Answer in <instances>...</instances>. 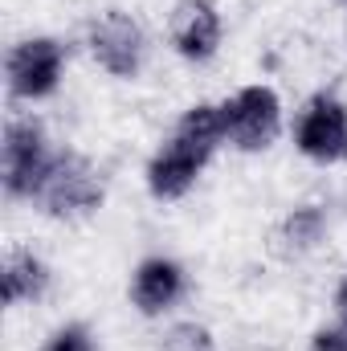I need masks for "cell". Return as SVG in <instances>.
I'll return each mask as SVG.
<instances>
[{
    "mask_svg": "<svg viewBox=\"0 0 347 351\" xmlns=\"http://www.w3.org/2000/svg\"><path fill=\"white\" fill-rule=\"evenodd\" d=\"M49 168H53V156L45 147V127L33 114L8 119L4 123V172H0L4 192L12 200H25V196L37 200Z\"/></svg>",
    "mask_w": 347,
    "mask_h": 351,
    "instance_id": "1",
    "label": "cell"
},
{
    "mask_svg": "<svg viewBox=\"0 0 347 351\" xmlns=\"http://www.w3.org/2000/svg\"><path fill=\"white\" fill-rule=\"evenodd\" d=\"M86 45L94 53V62L115 74V78H135L143 58H147V37H143V25L123 12V8H106L102 16L90 21Z\"/></svg>",
    "mask_w": 347,
    "mask_h": 351,
    "instance_id": "2",
    "label": "cell"
},
{
    "mask_svg": "<svg viewBox=\"0 0 347 351\" xmlns=\"http://www.w3.org/2000/svg\"><path fill=\"white\" fill-rule=\"evenodd\" d=\"M37 204L58 221L86 217L102 204V180L82 156H70V152L53 156V168H49L41 192H37Z\"/></svg>",
    "mask_w": 347,
    "mask_h": 351,
    "instance_id": "3",
    "label": "cell"
},
{
    "mask_svg": "<svg viewBox=\"0 0 347 351\" xmlns=\"http://www.w3.org/2000/svg\"><path fill=\"white\" fill-rule=\"evenodd\" d=\"M294 143L307 160L335 164L347 160V106L335 94H311L294 119Z\"/></svg>",
    "mask_w": 347,
    "mask_h": 351,
    "instance_id": "4",
    "label": "cell"
},
{
    "mask_svg": "<svg viewBox=\"0 0 347 351\" xmlns=\"http://www.w3.org/2000/svg\"><path fill=\"white\" fill-rule=\"evenodd\" d=\"M225 110V127H229V143H237L241 152H261L278 139L282 131V102L270 86H246L237 90L229 102H221Z\"/></svg>",
    "mask_w": 347,
    "mask_h": 351,
    "instance_id": "5",
    "label": "cell"
},
{
    "mask_svg": "<svg viewBox=\"0 0 347 351\" xmlns=\"http://www.w3.org/2000/svg\"><path fill=\"white\" fill-rule=\"evenodd\" d=\"M66 70V45L58 37H29L8 49V90L12 98H45L53 94Z\"/></svg>",
    "mask_w": 347,
    "mask_h": 351,
    "instance_id": "6",
    "label": "cell"
},
{
    "mask_svg": "<svg viewBox=\"0 0 347 351\" xmlns=\"http://www.w3.org/2000/svg\"><path fill=\"white\" fill-rule=\"evenodd\" d=\"M168 41L184 62H208L221 45V12L213 0H180L168 16Z\"/></svg>",
    "mask_w": 347,
    "mask_h": 351,
    "instance_id": "7",
    "label": "cell"
},
{
    "mask_svg": "<svg viewBox=\"0 0 347 351\" xmlns=\"http://www.w3.org/2000/svg\"><path fill=\"white\" fill-rule=\"evenodd\" d=\"M204 164H208L204 152H196L192 143H184V139L172 135L152 156V164H147V188H152V196L156 200H180L196 184V176L204 172Z\"/></svg>",
    "mask_w": 347,
    "mask_h": 351,
    "instance_id": "8",
    "label": "cell"
},
{
    "mask_svg": "<svg viewBox=\"0 0 347 351\" xmlns=\"http://www.w3.org/2000/svg\"><path fill=\"white\" fill-rule=\"evenodd\" d=\"M184 294V265L172 258H143L131 278V302L143 315H164Z\"/></svg>",
    "mask_w": 347,
    "mask_h": 351,
    "instance_id": "9",
    "label": "cell"
},
{
    "mask_svg": "<svg viewBox=\"0 0 347 351\" xmlns=\"http://www.w3.org/2000/svg\"><path fill=\"white\" fill-rule=\"evenodd\" d=\"M323 229H327V217L319 204H298L274 233H270V254L278 262H294L302 258L307 250H315L323 241Z\"/></svg>",
    "mask_w": 347,
    "mask_h": 351,
    "instance_id": "10",
    "label": "cell"
},
{
    "mask_svg": "<svg viewBox=\"0 0 347 351\" xmlns=\"http://www.w3.org/2000/svg\"><path fill=\"white\" fill-rule=\"evenodd\" d=\"M45 290H49V265L41 262L37 254L12 250V254L4 258V269H0V294H4L8 306H16V302H37Z\"/></svg>",
    "mask_w": 347,
    "mask_h": 351,
    "instance_id": "11",
    "label": "cell"
},
{
    "mask_svg": "<svg viewBox=\"0 0 347 351\" xmlns=\"http://www.w3.org/2000/svg\"><path fill=\"white\" fill-rule=\"evenodd\" d=\"M176 139H184V143H192L196 152L213 156V152H217V143H225V139H229L225 110H221V106H213V102H196V106H188V110H184V119L176 123Z\"/></svg>",
    "mask_w": 347,
    "mask_h": 351,
    "instance_id": "12",
    "label": "cell"
},
{
    "mask_svg": "<svg viewBox=\"0 0 347 351\" xmlns=\"http://www.w3.org/2000/svg\"><path fill=\"white\" fill-rule=\"evenodd\" d=\"M164 351H213V335L200 323H176L164 335Z\"/></svg>",
    "mask_w": 347,
    "mask_h": 351,
    "instance_id": "13",
    "label": "cell"
},
{
    "mask_svg": "<svg viewBox=\"0 0 347 351\" xmlns=\"http://www.w3.org/2000/svg\"><path fill=\"white\" fill-rule=\"evenodd\" d=\"M41 351H98V348H94V335H90L86 323H66L45 339Z\"/></svg>",
    "mask_w": 347,
    "mask_h": 351,
    "instance_id": "14",
    "label": "cell"
},
{
    "mask_svg": "<svg viewBox=\"0 0 347 351\" xmlns=\"http://www.w3.org/2000/svg\"><path fill=\"white\" fill-rule=\"evenodd\" d=\"M311 351H347V319H339L335 327H319L311 339Z\"/></svg>",
    "mask_w": 347,
    "mask_h": 351,
    "instance_id": "15",
    "label": "cell"
},
{
    "mask_svg": "<svg viewBox=\"0 0 347 351\" xmlns=\"http://www.w3.org/2000/svg\"><path fill=\"white\" fill-rule=\"evenodd\" d=\"M335 311H339V319H347V278L339 282V290H335Z\"/></svg>",
    "mask_w": 347,
    "mask_h": 351,
    "instance_id": "16",
    "label": "cell"
},
{
    "mask_svg": "<svg viewBox=\"0 0 347 351\" xmlns=\"http://www.w3.org/2000/svg\"><path fill=\"white\" fill-rule=\"evenodd\" d=\"M344 4H347V0H344Z\"/></svg>",
    "mask_w": 347,
    "mask_h": 351,
    "instance_id": "17",
    "label": "cell"
}]
</instances>
